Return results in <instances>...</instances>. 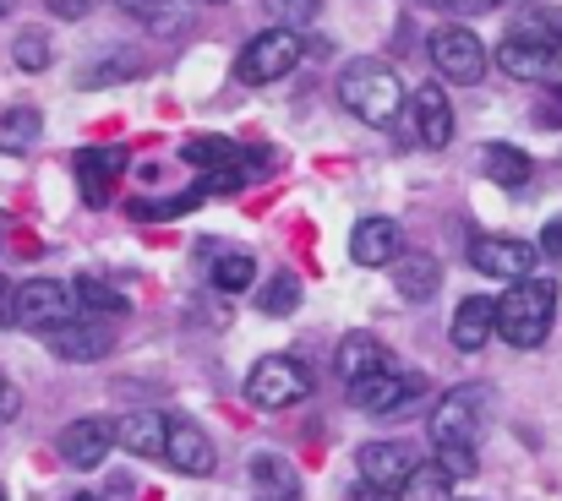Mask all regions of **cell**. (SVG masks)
Listing matches in <instances>:
<instances>
[{
    "label": "cell",
    "instance_id": "obj_8",
    "mask_svg": "<svg viewBox=\"0 0 562 501\" xmlns=\"http://www.w3.org/2000/svg\"><path fill=\"white\" fill-rule=\"evenodd\" d=\"M306 392H312V376H306V365L290 360V354H268V360H257L251 376H246V398H251L257 409H290V403H301Z\"/></svg>",
    "mask_w": 562,
    "mask_h": 501
},
{
    "label": "cell",
    "instance_id": "obj_27",
    "mask_svg": "<svg viewBox=\"0 0 562 501\" xmlns=\"http://www.w3.org/2000/svg\"><path fill=\"white\" fill-rule=\"evenodd\" d=\"M181 153H187V164H196V169H229V164H240V159H246L229 137H191Z\"/></svg>",
    "mask_w": 562,
    "mask_h": 501
},
{
    "label": "cell",
    "instance_id": "obj_15",
    "mask_svg": "<svg viewBox=\"0 0 562 501\" xmlns=\"http://www.w3.org/2000/svg\"><path fill=\"white\" fill-rule=\"evenodd\" d=\"M49 349L60 354V360H104L110 349H115V328L110 322H99V317H77V322H66V328H55L49 333Z\"/></svg>",
    "mask_w": 562,
    "mask_h": 501
},
{
    "label": "cell",
    "instance_id": "obj_29",
    "mask_svg": "<svg viewBox=\"0 0 562 501\" xmlns=\"http://www.w3.org/2000/svg\"><path fill=\"white\" fill-rule=\"evenodd\" d=\"M257 306H262L268 317H290V311L301 306V284H295V273H273V278L262 284Z\"/></svg>",
    "mask_w": 562,
    "mask_h": 501
},
{
    "label": "cell",
    "instance_id": "obj_16",
    "mask_svg": "<svg viewBox=\"0 0 562 501\" xmlns=\"http://www.w3.org/2000/svg\"><path fill=\"white\" fill-rule=\"evenodd\" d=\"M409 121H415V143L420 148H448L453 143V110H448V93L442 88H415Z\"/></svg>",
    "mask_w": 562,
    "mask_h": 501
},
{
    "label": "cell",
    "instance_id": "obj_9",
    "mask_svg": "<svg viewBox=\"0 0 562 501\" xmlns=\"http://www.w3.org/2000/svg\"><path fill=\"white\" fill-rule=\"evenodd\" d=\"M431 66L448 77V82H464V88H475L481 77H486V44L470 33V27H437L431 33Z\"/></svg>",
    "mask_w": 562,
    "mask_h": 501
},
{
    "label": "cell",
    "instance_id": "obj_2",
    "mask_svg": "<svg viewBox=\"0 0 562 501\" xmlns=\"http://www.w3.org/2000/svg\"><path fill=\"white\" fill-rule=\"evenodd\" d=\"M558 322V284L552 278H519L492 311V333H503L514 349H541Z\"/></svg>",
    "mask_w": 562,
    "mask_h": 501
},
{
    "label": "cell",
    "instance_id": "obj_23",
    "mask_svg": "<svg viewBox=\"0 0 562 501\" xmlns=\"http://www.w3.org/2000/svg\"><path fill=\"white\" fill-rule=\"evenodd\" d=\"M481 169H486V180H497L503 191H525L530 174H536L530 153H519V148H508V143H492V148L481 153Z\"/></svg>",
    "mask_w": 562,
    "mask_h": 501
},
{
    "label": "cell",
    "instance_id": "obj_34",
    "mask_svg": "<svg viewBox=\"0 0 562 501\" xmlns=\"http://www.w3.org/2000/svg\"><path fill=\"white\" fill-rule=\"evenodd\" d=\"M431 5H442V11H453V16H486L497 0H431Z\"/></svg>",
    "mask_w": 562,
    "mask_h": 501
},
{
    "label": "cell",
    "instance_id": "obj_7",
    "mask_svg": "<svg viewBox=\"0 0 562 501\" xmlns=\"http://www.w3.org/2000/svg\"><path fill=\"white\" fill-rule=\"evenodd\" d=\"M350 403H356L361 414H409V409H420V403H426V376L382 365L376 376L350 382Z\"/></svg>",
    "mask_w": 562,
    "mask_h": 501
},
{
    "label": "cell",
    "instance_id": "obj_26",
    "mask_svg": "<svg viewBox=\"0 0 562 501\" xmlns=\"http://www.w3.org/2000/svg\"><path fill=\"white\" fill-rule=\"evenodd\" d=\"M448 491H453V480L437 469V464H415L409 475H404V486H398V497L393 501H448Z\"/></svg>",
    "mask_w": 562,
    "mask_h": 501
},
{
    "label": "cell",
    "instance_id": "obj_44",
    "mask_svg": "<svg viewBox=\"0 0 562 501\" xmlns=\"http://www.w3.org/2000/svg\"><path fill=\"white\" fill-rule=\"evenodd\" d=\"M0 501H5V497H0Z\"/></svg>",
    "mask_w": 562,
    "mask_h": 501
},
{
    "label": "cell",
    "instance_id": "obj_42",
    "mask_svg": "<svg viewBox=\"0 0 562 501\" xmlns=\"http://www.w3.org/2000/svg\"><path fill=\"white\" fill-rule=\"evenodd\" d=\"M196 5H224V0H196Z\"/></svg>",
    "mask_w": 562,
    "mask_h": 501
},
{
    "label": "cell",
    "instance_id": "obj_13",
    "mask_svg": "<svg viewBox=\"0 0 562 501\" xmlns=\"http://www.w3.org/2000/svg\"><path fill=\"white\" fill-rule=\"evenodd\" d=\"M55 447H60V458L71 469H99L110 458V447H115V420H71Z\"/></svg>",
    "mask_w": 562,
    "mask_h": 501
},
{
    "label": "cell",
    "instance_id": "obj_22",
    "mask_svg": "<svg viewBox=\"0 0 562 501\" xmlns=\"http://www.w3.org/2000/svg\"><path fill=\"white\" fill-rule=\"evenodd\" d=\"M382 365H393V360H387V349H382V338H372V333L339 338V376H345V382L376 376Z\"/></svg>",
    "mask_w": 562,
    "mask_h": 501
},
{
    "label": "cell",
    "instance_id": "obj_28",
    "mask_svg": "<svg viewBox=\"0 0 562 501\" xmlns=\"http://www.w3.org/2000/svg\"><path fill=\"white\" fill-rule=\"evenodd\" d=\"M251 278H257V262H251L246 251H229V257H218V262H213V284H218L224 295L251 289Z\"/></svg>",
    "mask_w": 562,
    "mask_h": 501
},
{
    "label": "cell",
    "instance_id": "obj_25",
    "mask_svg": "<svg viewBox=\"0 0 562 501\" xmlns=\"http://www.w3.org/2000/svg\"><path fill=\"white\" fill-rule=\"evenodd\" d=\"M71 300H77V311H88V317H126V295L115 289V284H104V278H77L71 284Z\"/></svg>",
    "mask_w": 562,
    "mask_h": 501
},
{
    "label": "cell",
    "instance_id": "obj_43",
    "mask_svg": "<svg viewBox=\"0 0 562 501\" xmlns=\"http://www.w3.org/2000/svg\"><path fill=\"white\" fill-rule=\"evenodd\" d=\"M77 501H93V497H77Z\"/></svg>",
    "mask_w": 562,
    "mask_h": 501
},
{
    "label": "cell",
    "instance_id": "obj_31",
    "mask_svg": "<svg viewBox=\"0 0 562 501\" xmlns=\"http://www.w3.org/2000/svg\"><path fill=\"white\" fill-rule=\"evenodd\" d=\"M262 5H268V16H273L279 27H295V33L323 11V0H262Z\"/></svg>",
    "mask_w": 562,
    "mask_h": 501
},
{
    "label": "cell",
    "instance_id": "obj_3",
    "mask_svg": "<svg viewBox=\"0 0 562 501\" xmlns=\"http://www.w3.org/2000/svg\"><path fill=\"white\" fill-rule=\"evenodd\" d=\"M339 104H345L356 121H367V126H387V121H398V110H404V82H398V71L382 66V60H350V66L339 71Z\"/></svg>",
    "mask_w": 562,
    "mask_h": 501
},
{
    "label": "cell",
    "instance_id": "obj_6",
    "mask_svg": "<svg viewBox=\"0 0 562 501\" xmlns=\"http://www.w3.org/2000/svg\"><path fill=\"white\" fill-rule=\"evenodd\" d=\"M301 55H306V38H301L295 27H268V33H257V38L240 49L235 77H240L246 88H268V82L290 77V71L301 66Z\"/></svg>",
    "mask_w": 562,
    "mask_h": 501
},
{
    "label": "cell",
    "instance_id": "obj_17",
    "mask_svg": "<svg viewBox=\"0 0 562 501\" xmlns=\"http://www.w3.org/2000/svg\"><path fill=\"white\" fill-rule=\"evenodd\" d=\"M398 251H404V235H398L393 218H361L356 235H350V257L361 267H387Z\"/></svg>",
    "mask_w": 562,
    "mask_h": 501
},
{
    "label": "cell",
    "instance_id": "obj_4",
    "mask_svg": "<svg viewBox=\"0 0 562 501\" xmlns=\"http://www.w3.org/2000/svg\"><path fill=\"white\" fill-rule=\"evenodd\" d=\"M492 425V387H448L431 409V447H475Z\"/></svg>",
    "mask_w": 562,
    "mask_h": 501
},
{
    "label": "cell",
    "instance_id": "obj_35",
    "mask_svg": "<svg viewBox=\"0 0 562 501\" xmlns=\"http://www.w3.org/2000/svg\"><path fill=\"white\" fill-rule=\"evenodd\" d=\"M22 414V392L11 387V376L0 371V420H16Z\"/></svg>",
    "mask_w": 562,
    "mask_h": 501
},
{
    "label": "cell",
    "instance_id": "obj_1",
    "mask_svg": "<svg viewBox=\"0 0 562 501\" xmlns=\"http://www.w3.org/2000/svg\"><path fill=\"white\" fill-rule=\"evenodd\" d=\"M497 66L514 82H552L562 71V16L558 11H519V22L497 44Z\"/></svg>",
    "mask_w": 562,
    "mask_h": 501
},
{
    "label": "cell",
    "instance_id": "obj_19",
    "mask_svg": "<svg viewBox=\"0 0 562 501\" xmlns=\"http://www.w3.org/2000/svg\"><path fill=\"white\" fill-rule=\"evenodd\" d=\"M251 486H257V501H301V475L279 453H257L251 458Z\"/></svg>",
    "mask_w": 562,
    "mask_h": 501
},
{
    "label": "cell",
    "instance_id": "obj_39",
    "mask_svg": "<svg viewBox=\"0 0 562 501\" xmlns=\"http://www.w3.org/2000/svg\"><path fill=\"white\" fill-rule=\"evenodd\" d=\"M536 121H541V126H562V88L547 99V110H536Z\"/></svg>",
    "mask_w": 562,
    "mask_h": 501
},
{
    "label": "cell",
    "instance_id": "obj_21",
    "mask_svg": "<svg viewBox=\"0 0 562 501\" xmlns=\"http://www.w3.org/2000/svg\"><path fill=\"white\" fill-rule=\"evenodd\" d=\"M492 311H497V300H486V295H470L459 311H453V349H464V354H475V349H486V338H492Z\"/></svg>",
    "mask_w": 562,
    "mask_h": 501
},
{
    "label": "cell",
    "instance_id": "obj_40",
    "mask_svg": "<svg viewBox=\"0 0 562 501\" xmlns=\"http://www.w3.org/2000/svg\"><path fill=\"white\" fill-rule=\"evenodd\" d=\"M0 328H11V284L0 278Z\"/></svg>",
    "mask_w": 562,
    "mask_h": 501
},
{
    "label": "cell",
    "instance_id": "obj_41",
    "mask_svg": "<svg viewBox=\"0 0 562 501\" xmlns=\"http://www.w3.org/2000/svg\"><path fill=\"white\" fill-rule=\"evenodd\" d=\"M11 5H16V0H0V16H11Z\"/></svg>",
    "mask_w": 562,
    "mask_h": 501
},
{
    "label": "cell",
    "instance_id": "obj_11",
    "mask_svg": "<svg viewBox=\"0 0 562 501\" xmlns=\"http://www.w3.org/2000/svg\"><path fill=\"white\" fill-rule=\"evenodd\" d=\"M170 469H181V475H213V464H218V453H213V436L196 425V420H187V414H170L165 420V453H159Z\"/></svg>",
    "mask_w": 562,
    "mask_h": 501
},
{
    "label": "cell",
    "instance_id": "obj_12",
    "mask_svg": "<svg viewBox=\"0 0 562 501\" xmlns=\"http://www.w3.org/2000/svg\"><path fill=\"white\" fill-rule=\"evenodd\" d=\"M356 464H361V480H367V486H376V491H398L404 475L420 464V453H415L409 442H367V447L356 453Z\"/></svg>",
    "mask_w": 562,
    "mask_h": 501
},
{
    "label": "cell",
    "instance_id": "obj_38",
    "mask_svg": "<svg viewBox=\"0 0 562 501\" xmlns=\"http://www.w3.org/2000/svg\"><path fill=\"white\" fill-rule=\"evenodd\" d=\"M345 501H393V491H376V486H367V480H356V486L345 491Z\"/></svg>",
    "mask_w": 562,
    "mask_h": 501
},
{
    "label": "cell",
    "instance_id": "obj_37",
    "mask_svg": "<svg viewBox=\"0 0 562 501\" xmlns=\"http://www.w3.org/2000/svg\"><path fill=\"white\" fill-rule=\"evenodd\" d=\"M44 5H49L55 16H66V22H77V16H88V11H93L99 0H44Z\"/></svg>",
    "mask_w": 562,
    "mask_h": 501
},
{
    "label": "cell",
    "instance_id": "obj_14",
    "mask_svg": "<svg viewBox=\"0 0 562 501\" xmlns=\"http://www.w3.org/2000/svg\"><path fill=\"white\" fill-rule=\"evenodd\" d=\"M71 169H77L82 202H88V207H104L110 191H115V180H121V169H126V153H121V148H77Z\"/></svg>",
    "mask_w": 562,
    "mask_h": 501
},
{
    "label": "cell",
    "instance_id": "obj_24",
    "mask_svg": "<svg viewBox=\"0 0 562 501\" xmlns=\"http://www.w3.org/2000/svg\"><path fill=\"white\" fill-rule=\"evenodd\" d=\"M38 132H44V115L38 110H27V104H16V110H5L0 115V153H33V143H38Z\"/></svg>",
    "mask_w": 562,
    "mask_h": 501
},
{
    "label": "cell",
    "instance_id": "obj_5",
    "mask_svg": "<svg viewBox=\"0 0 562 501\" xmlns=\"http://www.w3.org/2000/svg\"><path fill=\"white\" fill-rule=\"evenodd\" d=\"M77 300H71V284L60 278H27L11 289V328H27V333H55L66 322H77Z\"/></svg>",
    "mask_w": 562,
    "mask_h": 501
},
{
    "label": "cell",
    "instance_id": "obj_32",
    "mask_svg": "<svg viewBox=\"0 0 562 501\" xmlns=\"http://www.w3.org/2000/svg\"><path fill=\"white\" fill-rule=\"evenodd\" d=\"M448 480H470L475 475V447H437V458H431Z\"/></svg>",
    "mask_w": 562,
    "mask_h": 501
},
{
    "label": "cell",
    "instance_id": "obj_36",
    "mask_svg": "<svg viewBox=\"0 0 562 501\" xmlns=\"http://www.w3.org/2000/svg\"><path fill=\"white\" fill-rule=\"evenodd\" d=\"M541 257H552L562 267V218H552V224L541 229Z\"/></svg>",
    "mask_w": 562,
    "mask_h": 501
},
{
    "label": "cell",
    "instance_id": "obj_30",
    "mask_svg": "<svg viewBox=\"0 0 562 501\" xmlns=\"http://www.w3.org/2000/svg\"><path fill=\"white\" fill-rule=\"evenodd\" d=\"M49 33H38V27H27V33H16V44H11V60L22 66V71H44L49 66Z\"/></svg>",
    "mask_w": 562,
    "mask_h": 501
},
{
    "label": "cell",
    "instance_id": "obj_10",
    "mask_svg": "<svg viewBox=\"0 0 562 501\" xmlns=\"http://www.w3.org/2000/svg\"><path fill=\"white\" fill-rule=\"evenodd\" d=\"M470 267L486 273V278L519 284V278H530V267H536V246H525V240H514V235H475V240H470Z\"/></svg>",
    "mask_w": 562,
    "mask_h": 501
},
{
    "label": "cell",
    "instance_id": "obj_33",
    "mask_svg": "<svg viewBox=\"0 0 562 501\" xmlns=\"http://www.w3.org/2000/svg\"><path fill=\"white\" fill-rule=\"evenodd\" d=\"M126 16H137V22H148V27H165L170 22V0H115Z\"/></svg>",
    "mask_w": 562,
    "mask_h": 501
},
{
    "label": "cell",
    "instance_id": "obj_18",
    "mask_svg": "<svg viewBox=\"0 0 562 501\" xmlns=\"http://www.w3.org/2000/svg\"><path fill=\"white\" fill-rule=\"evenodd\" d=\"M115 442L137 458H159L165 453V414L159 409H132L115 420Z\"/></svg>",
    "mask_w": 562,
    "mask_h": 501
},
{
    "label": "cell",
    "instance_id": "obj_20",
    "mask_svg": "<svg viewBox=\"0 0 562 501\" xmlns=\"http://www.w3.org/2000/svg\"><path fill=\"white\" fill-rule=\"evenodd\" d=\"M387 267H393V284H398L404 300H431L437 284H442V267H437V257H426V251H409V257L398 251Z\"/></svg>",
    "mask_w": 562,
    "mask_h": 501
}]
</instances>
